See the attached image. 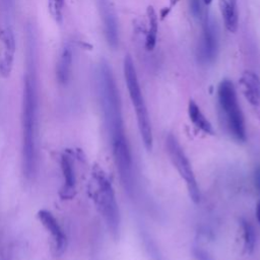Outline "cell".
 <instances>
[{
  "mask_svg": "<svg viewBox=\"0 0 260 260\" xmlns=\"http://www.w3.org/2000/svg\"><path fill=\"white\" fill-rule=\"evenodd\" d=\"M47 6L53 20L56 23L61 24L63 22L65 0H47Z\"/></svg>",
  "mask_w": 260,
  "mask_h": 260,
  "instance_id": "obj_17",
  "label": "cell"
},
{
  "mask_svg": "<svg viewBox=\"0 0 260 260\" xmlns=\"http://www.w3.org/2000/svg\"><path fill=\"white\" fill-rule=\"evenodd\" d=\"M99 6L106 40L111 48L116 49L119 44V26L115 10L109 0H99Z\"/></svg>",
  "mask_w": 260,
  "mask_h": 260,
  "instance_id": "obj_10",
  "label": "cell"
},
{
  "mask_svg": "<svg viewBox=\"0 0 260 260\" xmlns=\"http://www.w3.org/2000/svg\"><path fill=\"white\" fill-rule=\"evenodd\" d=\"M218 6L225 28L230 32H236L239 24L237 0H218Z\"/></svg>",
  "mask_w": 260,
  "mask_h": 260,
  "instance_id": "obj_14",
  "label": "cell"
},
{
  "mask_svg": "<svg viewBox=\"0 0 260 260\" xmlns=\"http://www.w3.org/2000/svg\"><path fill=\"white\" fill-rule=\"evenodd\" d=\"M190 10L195 17L202 16L201 0H190Z\"/></svg>",
  "mask_w": 260,
  "mask_h": 260,
  "instance_id": "obj_19",
  "label": "cell"
},
{
  "mask_svg": "<svg viewBox=\"0 0 260 260\" xmlns=\"http://www.w3.org/2000/svg\"><path fill=\"white\" fill-rule=\"evenodd\" d=\"M166 145L168 149V153L171 157V160L177 171L179 172L182 179L185 181L187 190L189 193L190 198L193 202L198 203L200 201V191L199 187L192 169V166L180 145L179 141L173 134H169L166 139Z\"/></svg>",
  "mask_w": 260,
  "mask_h": 260,
  "instance_id": "obj_6",
  "label": "cell"
},
{
  "mask_svg": "<svg viewBox=\"0 0 260 260\" xmlns=\"http://www.w3.org/2000/svg\"><path fill=\"white\" fill-rule=\"evenodd\" d=\"M254 183L258 193L260 194V168H257L254 172Z\"/></svg>",
  "mask_w": 260,
  "mask_h": 260,
  "instance_id": "obj_22",
  "label": "cell"
},
{
  "mask_svg": "<svg viewBox=\"0 0 260 260\" xmlns=\"http://www.w3.org/2000/svg\"><path fill=\"white\" fill-rule=\"evenodd\" d=\"M61 171L63 175V185L59 191V195L63 200H70L75 195L76 177L74 171L73 159L69 151H64L60 159Z\"/></svg>",
  "mask_w": 260,
  "mask_h": 260,
  "instance_id": "obj_11",
  "label": "cell"
},
{
  "mask_svg": "<svg viewBox=\"0 0 260 260\" xmlns=\"http://www.w3.org/2000/svg\"><path fill=\"white\" fill-rule=\"evenodd\" d=\"M242 229H243V238H244V246L245 249L248 252L253 251L256 243V236H255V231L253 225L247 221V220H242Z\"/></svg>",
  "mask_w": 260,
  "mask_h": 260,
  "instance_id": "obj_18",
  "label": "cell"
},
{
  "mask_svg": "<svg viewBox=\"0 0 260 260\" xmlns=\"http://www.w3.org/2000/svg\"><path fill=\"white\" fill-rule=\"evenodd\" d=\"M37 216L41 223L44 225V228L50 233L56 255H62L66 249L67 239L58 220L56 219L54 214L47 209L39 210Z\"/></svg>",
  "mask_w": 260,
  "mask_h": 260,
  "instance_id": "obj_9",
  "label": "cell"
},
{
  "mask_svg": "<svg viewBox=\"0 0 260 260\" xmlns=\"http://www.w3.org/2000/svg\"><path fill=\"white\" fill-rule=\"evenodd\" d=\"M73 63V50L69 43L61 48L56 63V79L59 84L66 85L71 77Z\"/></svg>",
  "mask_w": 260,
  "mask_h": 260,
  "instance_id": "obj_13",
  "label": "cell"
},
{
  "mask_svg": "<svg viewBox=\"0 0 260 260\" xmlns=\"http://www.w3.org/2000/svg\"><path fill=\"white\" fill-rule=\"evenodd\" d=\"M218 51V37L217 29L212 20L208 15L204 17L202 34L197 49V58L201 63L209 64L212 63Z\"/></svg>",
  "mask_w": 260,
  "mask_h": 260,
  "instance_id": "obj_7",
  "label": "cell"
},
{
  "mask_svg": "<svg viewBox=\"0 0 260 260\" xmlns=\"http://www.w3.org/2000/svg\"><path fill=\"white\" fill-rule=\"evenodd\" d=\"M16 44L14 32L10 27L0 30V76L7 78L10 76L15 57Z\"/></svg>",
  "mask_w": 260,
  "mask_h": 260,
  "instance_id": "obj_8",
  "label": "cell"
},
{
  "mask_svg": "<svg viewBox=\"0 0 260 260\" xmlns=\"http://www.w3.org/2000/svg\"><path fill=\"white\" fill-rule=\"evenodd\" d=\"M179 0H170V5L168 7H165L164 9H161L160 11V18H165L171 11V9L173 8L174 5H176V3L178 2Z\"/></svg>",
  "mask_w": 260,
  "mask_h": 260,
  "instance_id": "obj_21",
  "label": "cell"
},
{
  "mask_svg": "<svg viewBox=\"0 0 260 260\" xmlns=\"http://www.w3.org/2000/svg\"><path fill=\"white\" fill-rule=\"evenodd\" d=\"M26 61L22 91V168L23 175L31 180L38 169L39 131V78L36 41L32 28L26 34Z\"/></svg>",
  "mask_w": 260,
  "mask_h": 260,
  "instance_id": "obj_2",
  "label": "cell"
},
{
  "mask_svg": "<svg viewBox=\"0 0 260 260\" xmlns=\"http://www.w3.org/2000/svg\"><path fill=\"white\" fill-rule=\"evenodd\" d=\"M90 195L112 237L118 239L121 223L119 206L111 181L100 168H94L92 171Z\"/></svg>",
  "mask_w": 260,
  "mask_h": 260,
  "instance_id": "obj_3",
  "label": "cell"
},
{
  "mask_svg": "<svg viewBox=\"0 0 260 260\" xmlns=\"http://www.w3.org/2000/svg\"><path fill=\"white\" fill-rule=\"evenodd\" d=\"M148 27L145 35V49L152 51L156 44L157 31H158V18L157 14L152 6H148L146 9Z\"/></svg>",
  "mask_w": 260,
  "mask_h": 260,
  "instance_id": "obj_16",
  "label": "cell"
},
{
  "mask_svg": "<svg viewBox=\"0 0 260 260\" xmlns=\"http://www.w3.org/2000/svg\"><path fill=\"white\" fill-rule=\"evenodd\" d=\"M99 99L108 129L114 160L125 191L130 195L134 189L133 160L125 132L119 90L107 61L102 60L96 68Z\"/></svg>",
  "mask_w": 260,
  "mask_h": 260,
  "instance_id": "obj_1",
  "label": "cell"
},
{
  "mask_svg": "<svg viewBox=\"0 0 260 260\" xmlns=\"http://www.w3.org/2000/svg\"><path fill=\"white\" fill-rule=\"evenodd\" d=\"M193 254L197 260H213L212 257L206 251L200 248H195L193 250Z\"/></svg>",
  "mask_w": 260,
  "mask_h": 260,
  "instance_id": "obj_20",
  "label": "cell"
},
{
  "mask_svg": "<svg viewBox=\"0 0 260 260\" xmlns=\"http://www.w3.org/2000/svg\"><path fill=\"white\" fill-rule=\"evenodd\" d=\"M217 102L224 126L231 136L239 141L246 140V124L238 102L237 91L230 79H222L217 86Z\"/></svg>",
  "mask_w": 260,
  "mask_h": 260,
  "instance_id": "obj_4",
  "label": "cell"
},
{
  "mask_svg": "<svg viewBox=\"0 0 260 260\" xmlns=\"http://www.w3.org/2000/svg\"><path fill=\"white\" fill-rule=\"evenodd\" d=\"M211 1H212V0H203V3L208 5V4H210V3H211Z\"/></svg>",
  "mask_w": 260,
  "mask_h": 260,
  "instance_id": "obj_24",
  "label": "cell"
},
{
  "mask_svg": "<svg viewBox=\"0 0 260 260\" xmlns=\"http://www.w3.org/2000/svg\"><path fill=\"white\" fill-rule=\"evenodd\" d=\"M188 115L192 123L195 125L196 128L204 132L205 134L212 135L214 133V130L212 128L211 123L208 121V119L204 116L198 105L193 101L190 100L188 104Z\"/></svg>",
  "mask_w": 260,
  "mask_h": 260,
  "instance_id": "obj_15",
  "label": "cell"
},
{
  "mask_svg": "<svg viewBox=\"0 0 260 260\" xmlns=\"http://www.w3.org/2000/svg\"><path fill=\"white\" fill-rule=\"evenodd\" d=\"M256 217L260 224V201L257 203V206H256Z\"/></svg>",
  "mask_w": 260,
  "mask_h": 260,
  "instance_id": "obj_23",
  "label": "cell"
},
{
  "mask_svg": "<svg viewBox=\"0 0 260 260\" xmlns=\"http://www.w3.org/2000/svg\"><path fill=\"white\" fill-rule=\"evenodd\" d=\"M239 83L246 100L252 106H259L260 105V77L254 71L245 70L239 79Z\"/></svg>",
  "mask_w": 260,
  "mask_h": 260,
  "instance_id": "obj_12",
  "label": "cell"
},
{
  "mask_svg": "<svg viewBox=\"0 0 260 260\" xmlns=\"http://www.w3.org/2000/svg\"><path fill=\"white\" fill-rule=\"evenodd\" d=\"M123 71H124V77H125V82L128 88L129 96L133 105V108L135 110L138 129H139L142 142L144 144V147L147 150H151L152 141H153L151 124H150L148 112L146 109V105L140 89V85L138 82L135 66L130 55H126L124 58Z\"/></svg>",
  "mask_w": 260,
  "mask_h": 260,
  "instance_id": "obj_5",
  "label": "cell"
}]
</instances>
